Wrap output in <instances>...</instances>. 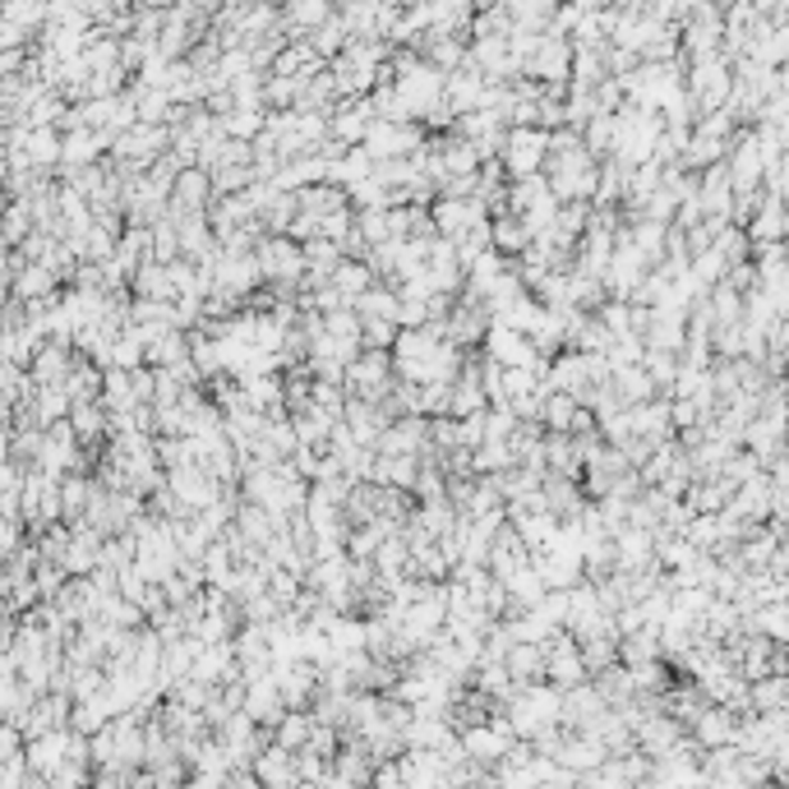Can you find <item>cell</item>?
I'll use <instances>...</instances> for the list:
<instances>
[{"instance_id": "2", "label": "cell", "mask_w": 789, "mask_h": 789, "mask_svg": "<svg viewBox=\"0 0 789 789\" xmlns=\"http://www.w3.org/2000/svg\"><path fill=\"white\" fill-rule=\"evenodd\" d=\"M425 144V135L412 120H369V130L361 139V148L369 157H412Z\"/></svg>"}, {"instance_id": "3", "label": "cell", "mask_w": 789, "mask_h": 789, "mask_svg": "<svg viewBox=\"0 0 789 789\" xmlns=\"http://www.w3.org/2000/svg\"><path fill=\"white\" fill-rule=\"evenodd\" d=\"M481 356H490L494 365H535L541 356H535V346H531V337L526 333H517V328H509V324H490L485 328V337H481Z\"/></svg>"}, {"instance_id": "12", "label": "cell", "mask_w": 789, "mask_h": 789, "mask_svg": "<svg viewBox=\"0 0 789 789\" xmlns=\"http://www.w3.org/2000/svg\"><path fill=\"white\" fill-rule=\"evenodd\" d=\"M292 23L296 28H309V33H314V28H319L328 14H333V0H292Z\"/></svg>"}, {"instance_id": "5", "label": "cell", "mask_w": 789, "mask_h": 789, "mask_svg": "<svg viewBox=\"0 0 789 789\" xmlns=\"http://www.w3.org/2000/svg\"><path fill=\"white\" fill-rule=\"evenodd\" d=\"M171 223H180V217H189V213H208V204H213V180H208V171L199 167H189V171H180V180L171 185Z\"/></svg>"}, {"instance_id": "7", "label": "cell", "mask_w": 789, "mask_h": 789, "mask_svg": "<svg viewBox=\"0 0 789 789\" xmlns=\"http://www.w3.org/2000/svg\"><path fill=\"white\" fill-rule=\"evenodd\" d=\"M503 670L509 679L522 688V683H541L545 679V647L541 642H513L503 651Z\"/></svg>"}, {"instance_id": "10", "label": "cell", "mask_w": 789, "mask_h": 789, "mask_svg": "<svg viewBox=\"0 0 789 789\" xmlns=\"http://www.w3.org/2000/svg\"><path fill=\"white\" fill-rule=\"evenodd\" d=\"M328 282H333V292H337L346 305H352V300L369 287V282H374V268H369L365 259H337V268L328 273Z\"/></svg>"}, {"instance_id": "15", "label": "cell", "mask_w": 789, "mask_h": 789, "mask_svg": "<svg viewBox=\"0 0 789 789\" xmlns=\"http://www.w3.org/2000/svg\"><path fill=\"white\" fill-rule=\"evenodd\" d=\"M152 255H157V259H167V264L180 255V240H176V227H171V223H167V227L157 223V231H152Z\"/></svg>"}, {"instance_id": "4", "label": "cell", "mask_w": 789, "mask_h": 789, "mask_svg": "<svg viewBox=\"0 0 789 789\" xmlns=\"http://www.w3.org/2000/svg\"><path fill=\"white\" fill-rule=\"evenodd\" d=\"M734 730H739V716L720 702H707L698 716L688 720V734L698 739V748H720V743H734Z\"/></svg>"}, {"instance_id": "6", "label": "cell", "mask_w": 789, "mask_h": 789, "mask_svg": "<svg viewBox=\"0 0 789 789\" xmlns=\"http://www.w3.org/2000/svg\"><path fill=\"white\" fill-rule=\"evenodd\" d=\"M249 767H255V780L259 785H296V752L282 748V743H264L255 757H249Z\"/></svg>"}, {"instance_id": "9", "label": "cell", "mask_w": 789, "mask_h": 789, "mask_svg": "<svg viewBox=\"0 0 789 789\" xmlns=\"http://www.w3.org/2000/svg\"><path fill=\"white\" fill-rule=\"evenodd\" d=\"M526 240H531V231H526V223H522L517 213H494V223H490V245L499 249V255L517 259L522 249H526Z\"/></svg>"}, {"instance_id": "11", "label": "cell", "mask_w": 789, "mask_h": 789, "mask_svg": "<svg viewBox=\"0 0 789 789\" xmlns=\"http://www.w3.org/2000/svg\"><path fill=\"white\" fill-rule=\"evenodd\" d=\"M776 707H789V679L785 674L748 679V711H776Z\"/></svg>"}, {"instance_id": "13", "label": "cell", "mask_w": 789, "mask_h": 789, "mask_svg": "<svg viewBox=\"0 0 789 789\" xmlns=\"http://www.w3.org/2000/svg\"><path fill=\"white\" fill-rule=\"evenodd\" d=\"M393 337H397V324H393V319H378V314H365V319H361V342H365V346H384V352H388Z\"/></svg>"}, {"instance_id": "14", "label": "cell", "mask_w": 789, "mask_h": 789, "mask_svg": "<svg viewBox=\"0 0 789 789\" xmlns=\"http://www.w3.org/2000/svg\"><path fill=\"white\" fill-rule=\"evenodd\" d=\"M139 292H148L152 300H171L176 292H171V277H167V268H144V277H139Z\"/></svg>"}, {"instance_id": "8", "label": "cell", "mask_w": 789, "mask_h": 789, "mask_svg": "<svg viewBox=\"0 0 789 789\" xmlns=\"http://www.w3.org/2000/svg\"><path fill=\"white\" fill-rule=\"evenodd\" d=\"M743 236H748V245H752V240H780V236H785V204H780L776 195H762L757 213L743 223Z\"/></svg>"}, {"instance_id": "1", "label": "cell", "mask_w": 789, "mask_h": 789, "mask_svg": "<svg viewBox=\"0 0 789 789\" xmlns=\"http://www.w3.org/2000/svg\"><path fill=\"white\" fill-rule=\"evenodd\" d=\"M545 152H550V130L541 125H509L503 130V148H499V167L517 176H535L545 167Z\"/></svg>"}]
</instances>
